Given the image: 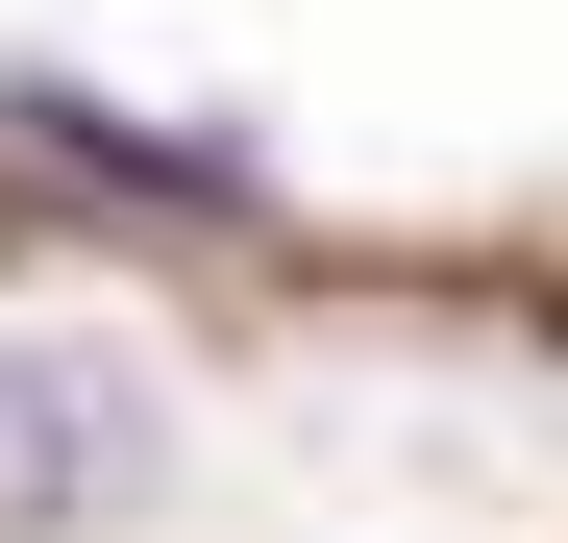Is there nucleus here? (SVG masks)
<instances>
[{
	"label": "nucleus",
	"instance_id": "nucleus-1",
	"mask_svg": "<svg viewBox=\"0 0 568 543\" xmlns=\"http://www.w3.org/2000/svg\"><path fill=\"white\" fill-rule=\"evenodd\" d=\"M173 494V396L74 321H0V543H149Z\"/></svg>",
	"mask_w": 568,
	"mask_h": 543
},
{
	"label": "nucleus",
	"instance_id": "nucleus-2",
	"mask_svg": "<svg viewBox=\"0 0 568 543\" xmlns=\"http://www.w3.org/2000/svg\"><path fill=\"white\" fill-rule=\"evenodd\" d=\"M0 148H74V173H124V198H272V148L247 124H149V100H100V74H0Z\"/></svg>",
	"mask_w": 568,
	"mask_h": 543
}]
</instances>
